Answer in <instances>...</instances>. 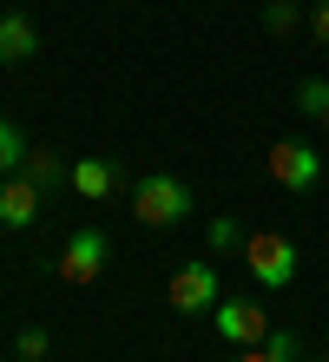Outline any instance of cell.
I'll return each instance as SVG.
<instances>
[{"mask_svg":"<svg viewBox=\"0 0 329 362\" xmlns=\"http://www.w3.org/2000/svg\"><path fill=\"white\" fill-rule=\"evenodd\" d=\"M73 191L79 198H112L119 191V165L112 158H79L73 165Z\"/></svg>","mask_w":329,"mask_h":362,"instance_id":"9","label":"cell"},{"mask_svg":"<svg viewBox=\"0 0 329 362\" xmlns=\"http://www.w3.org/2000/svg\"><path fill=\"white\" fill-rule=\"evenodd\" d=\"M40 53V33L27 13H0V66H20V59Z\"/></svg>","mask_w":329,"mask_h":362,"instance_id":"8","label":"cell"},{"mask_svg":"<svg viewBox=\"0 0 329 362\" xmlns=\"http://www.w3.org/2000/svg\"><path fill=\"white\" fill-rule=\"evenodd\" d=\"M310 33H316V47L329 53V0H316V13H310Z\"/></svg>","mask_w":329,"mask_h":362,"instance_id":"17","label":"cell"},{"mask_svg":"<svg viewBox=\"0 0 329 362\" xmlns=\"http://www.w3.org/2000/svg\"><path fill=\"white\" fill-rule=\"evenodd\" d=\"M270 178L283 191H310L323 178V158H316V145H303V139H277L270 145Z\"/></svg>","mask_w":329,"mask_h":362,"instance_id":"5","label":"cell"},{"mask_svg":"<svg viewBox=\"0 0 329 362\" xmlns=\"http://www.w3.org/2000/svg\"><path fill=\"white\" fill-rule=\"evenodd\" d=\"M20 165H27V139H20V132H13V125H7V119H0V178H13V172H20Z\"/></svg>","mask_w":329,"mask_h":362,"instance_id":"12","label":"cell"},{"mask_svg":"<svg viewBox=\"0 0 329 362\" xmlns=\"http://www.w3.org/2000/svg\"><path fill=\"white\" fill-rule=\"evenodd\" d=\"M263 27L270 33H296V7L290 0H263Z\"/></svg>","mask_w":329,"mask_h":362,"instance_id":"14","label":"cell"},{"mask_svg":"<svg viewBox=\"0 0 329 362\" xmlns=\"http://www.w3.org/2000/svg\"><path fill=\"white\" fill-rule=\"evenodd\" d=\"M47 349H53L47 329H20V336H13V356H20V362H47Z\"/></svg>","mask_w":329,"mask_h":362,"instance_id":"13","label":"cell"},{"mask_svg":"<svg viewBox=\"0 0 329 362\" xmlns=\"http://www.w3.org/2000/svg\"><path fill=\"white\" fill-rule=\"evenodd\" d=\"M20 172H27L40 191H59V185H73V165H66L59 152H47V145H40V152H27V165H20Z\"/></svg>","mask_w":329,"mask_h":362,"instance_id":"10","label":"cell"},{"mask_svg":"<svg viewBox=\"0 0 329 362\" xmlns=\"http://www.w3.org/2000/svg\"><path fill=\"white\" fill-rule=\"evenodd\" d=\"M237 362H270V356H263V343H257V349H237Z\"/></svg>","mask_w":329,"mask_h":362,"instance_id":"18","label":"cell"},{"mask_svg":"<svg viewBox=\"0 0 329 362\" xmlns=\"http://www.w3.org/2000/svg\"><path fill=\"white\" fill-rule=\"evenodd\" d=\"M323 132H329V119H323Z\"/></svg>","mask_w":329,"mask_h":362,"instance_id":"19","label":"cell"},{"mask_svg":"<svg viewBox=\"0 0 329 362\" xmlns=\"http://www.w3.org/2000/svg\"><path fill=\"white\" fill-rule=\"evenodd\" d=\"M40 204H47V191H40L27 172L0 178V230H27V224L40 218Z\"/></svg>","mask_w":329,"mask_h":362,"instance_id":"7","label":"cell"},{"mask_svg":"<svg viewBox=\"0 0 329 362\" xmlns=\"http://www.w3.org/2000/svg\"><path fill=\"white\" fill-rule=\"evenodd\" d=\"M211 323H217V336H224L231 349H257L263 336L277 329V323H270V310H263L257 296H224V303L211 310Z\"/></svg>","mask_w":329,"mask_h":362,"instance_id":"3","label":"cell"},{"mask_svg":"<svg viewBox=\"0 0 329 362\" xmlns=\"http://www.w3.org/2000/svg\"><path fill=\"white\" fill-rule=\"evenodd\" d=\"M171 310H185V316H204V310H217L224 296H217V264H185L178 276H171Z\"/></svg>","mask_w":329,"mask_h":362,"instance_id":"6","label":"cell"},{"mask_svg":"<svg viewBox=\"0 0 329 362\" xmlns=\"http://www.w3.org/2000/svg\"><path fill=\"white\" fill-rule=\"evenodd\" d=\"M244 264H250V276L263 290H290L303 257H296V244L283 238V230H250V238H244Z\"/></svg>","mask_w":329,"mask_h":362,"instance_id":"2","label":"cell"},{"mask_svg":"<svg viewBox=\"0 0 329 362\" xmlns=\"http://www.w3.org/2000/svg\"><path fill=\"white\" fill-rule=\"evenodd\" d=\"M132 218H139L145 230H171L191 218V185L171 178V172H145L139 185H132Z\"/></svg>","mask_w":329,"mask_h":362,"instance_id":"1","label":"cell"},{"mask_svg":"<svg viewBox=\"0 0 329 362\" xmlns=\"http://www.w3.org/2000/svg\"><path fill=\"white\" fill-rule=\"evenodd\" d=\"M296 112L303 119H329V79H303L296 86Z\"/></svg>","mask_w":329,"mask_h":362,"instance_id":"11","label":"cell"},{"mask_svg":"<svg viewBox=\"0 0 329 362\" xmlns=\"http://www.w3.org/2000/svg\"><path fill=\"white\" fill-rule=\"evenodd\" d=\"M204 238H211V250H231V244H237V218H211Z\"/></svg>","mask_w":329,"mask_h":362,"instance_id":"16","label":"cell"},{"mask_svg":"<svg viewBox=\"0 0 329 362\" xmlns=\"http://www.w3.org/2000/svg\"><path fill=\"white\" fill-rule=\"evenodd\" d=\"M263 356H270V362H296V336L290 329H270V336H263Z\"/></svg>","mask_w":329,"mask_h":362,"instance_id":"15","label":"cell"},{"mask_svg":"<svg viewBox=\"0 0 329 362\" xmlns=\"http://www.w3.org/2000/svg\"><path fill=\"white\" fill-rule=\"evenodd\" d=\"M105 257H112V244H105V230L79 224L73 238H66V250H59V276H66V284H99Z\"/></svg>","mask_w":329,"mask_h":362,"instance_id":"4","label":"cell"}]
</instances>
